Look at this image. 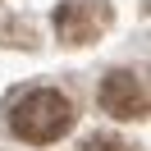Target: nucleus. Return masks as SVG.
I'll list each match as a JSON object with an SVG mask.
<instances>
[{
    "label": "nucleus",
    "instance_id": "1",
    "mask_svg": "<svg viewBox=\"0 0 151 151\" xmlns=\"http://www.w3.org/2000/svg\"><path fill=\"white\" fill-rule=\"evenodd\" d=\"M69 128H73V101L55 87H37L9 110V133L19 142H32V147L60 142Z\"/></svg>",
    "mask_w": 151,
    "mask_h": 151
},
{
    "label": "nucleus",
    "instance_id": "2",
    "mask_svg": "<svg viewBox=\"0 0 151 151\" xmlns=\"http://www.w3.org/2000/svg\"><path fill=\"white\" fill-rule=\"evenodd\" d=\"M110 5L105 0H64L55 9V37L64 41V46H87V41H96L105 28H110Z\"/></svg>",
    "mask_w": 151,
    "mask_h": 151
},
{
    "label": "nucleus",
    "instance_id": "3",
    "mask_svg": "<svg viewBox=\"0 0 151 151\" xmlns=\"http://www.w3.org/2000/svg\"><path fill=\"white\" fill-rule=\"evenodd\" d=\"M101 110L114 119H147V83L133 69H114L101 83Z\"/></svg>",
    "mask_w": 151,
    "mask_h": 151
},
{
    "label": "nucleus",
    "instance_id": "4",
    "mask_svg": "<svg viewBox=\"0 0 151 151\" xmlns=\"http://www.w3.org/2000/svg\"><path fill=\"white\" fill-rule=\"evenodd\" d=\"M78 151H133V147L124 137H114V133H87Z\"/></svg>",
    "mask_w": 151,
    "mask_h": 151
}]
</instances>
